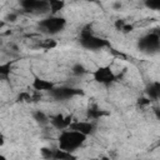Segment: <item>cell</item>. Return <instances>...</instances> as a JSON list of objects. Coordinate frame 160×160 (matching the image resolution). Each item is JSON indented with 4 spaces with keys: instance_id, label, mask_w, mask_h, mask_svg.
Listing matches in <instances>:
<instances>
[{
    "instance_id": "1",
    "label": "cell",
    "mask_w": 160,
    "mask_h": 160,
    "mask_svg": "<svg viewBox=\"0 0 160 160\" xmlns=\"http://www.w3.org/2000/svg\"><path fill=\"white\" fill-rule=\"evenodd\" d=\"M86 138H88L86 135H84L76 130L65 129V130H61L59 139H58V144H59L60 149L72 152L85 142Z\"/></svg>"
},
{
    "instance_id": "2",
    "label": "cell",
    "mask_w": 160,
    "mask_h": 160,
    "mask_svg": "<svg viewBox=\"0 0 160 160\" xmlns=\"http://www.w3.org/2000/svg\"><path fill=\"white\" fill-rule=\"evenodd\" d=\"M79 42L80 45L86 49V50H101L104 48L110 46V42L100 36H96L95 34H92L91 30H81L80 32V38H79Z\"/></svg>"
},
{
    "instance_id": "3",
    "label": "cell",
    "mask_w": 160,
    "mask_h": 160,
    "mask_svg": "<svg viewBox=\"0 0 160 160\" xmlns=\"http://www.w3.org/2000/svg\"><path fill=\"white\" fill-rule=\"evenodd\" d=\"M66 26V19L59 15H50L39 21V29L48 35H56Z\"/></svg>"
},
{
    "instance_id": "4",
    "label": "cell",
    "mask_w": 160,
    "mask_h": 160,
    "mask_svg": "<svg viewBox=\"0 0 160 160\" xmlns=\"http://www.w3.org/2000/svg\"><path fill=\"white\" fill-rule=\"evenodd\" d=\"M138 49L145 54H156L160 51V36L150 31L149 34L141 36L138 41Z\"/></svg>"
},
{
    "instance_id": "5",
    "label": "cell",
    "mask_w": 160,
    "mask_h": 160,
    "mask_svg": "<svg viewBox=\"0 0 160 160\" xmlns=\"http://www.w3.org/2000/svg\"><path fill=\"white\" fill-rule=\"evenodd\" d=\"M20 6L25 12L32 15H44L50 12L49 0H21Z\"/></svg>"
},
{
    "instance_id": "6",
    "label": "cell",
    "mask_w": 160,
    "mask_h": 160,
    "mask_svg": "<svg viewBox=\"0 0 160 160\" xmlns=\"http://www.w3.org/2000/svg\"><path fill=\"white\" fill-rule=\"evenodd\" d=\"M50 96L55 100H59V101H64V100H68V99H71L74 96H78V95H82L84 91L81 89H78V88H71V86H54L50 91H49Z\"/></svg>"
},
{
    "instance_id": "7",
    "label": "cell",
    "mask_w": 160,
    "mask_h": 160,
    "mask_svg": "<svg viewBox=\"0 0 160 160\" xmlns=\"http://www.w3.org/2000/svg\"><path fill=\"white\" fill-rule=\"evenodd\" d=\"M92 78L98 84L109 86L116 80V75L111 70L110 66H99L96 70L92 71Z\"/></svg>"
},
{
    "instance_id": "8",
    "label": "cell",
    "mask_w": 160,
    "mask_h": 160,
    "mask_svg": "<svg viewBox=\"0 0 160 160\" xmlns=\"http://www.w3.org/2000/svg\"><path fill=\"white\" fill-rule=\"evenodd\" d=\"M72 116L71 115H62V114H56L50 116V124L52 128L58 130H65L69 129L71 122H72Z\"/></svg>"
},
{
    "instance_id": "9",
    "label": "cell",
    "mask_w": 160,
    "mask_h": 160,
    "mask_svg": "<svg viewBox=\"0 0 160 160\" xmlns=\"http://www.w3.org/2000/svg\"><path fill=\"white\" fill-rule=\"evenodd\" d=\"M71 130H76L86 136L92 135L95 132V124L92 121H80V120H74L70 125Z\"/></svg>"
},
{
    "instance_id": "10",
    "label": "cell",
    "mask_w": 160,
    "mask_h": 160,
    "mask_svg": "<svg viewBox=\"0 0 160 160\" xmlns=\"http://www.w3.org/2000/svg\"><path fill=\"white\" fill-rule=\"evenodd\" d=\"M54 86H55V84L52 81L46 80V79H41L39 76H35L34 80H32V88H34L35 91H39V92H41V91H48L49 92Z\"/></svg>"
},
{
    "instance_id": "11",
    "label": "cell",
    "mask_w": 160,
    "mask_h": 160,
    "mask_svg": "<svg viewBox=\"0 0 160 160\" xmlns=\"http://www.w3.org/2000/svg\"><path fill=\"white\" fill-rule=\"evenodd\" d=\"M145 94L151 101H159L160 100V82L159 81L150 82L145 88Z\"/></svg>"
},
{
    "instance_id": "12",
    "label": "cell",
    "mask_w": 160,
    "mask_h": 160,
    "mask_svg": "<svg viewBox=\"0 0 160 160\" xmlns=\"http://www.w3.org/2000/svg\"><path fill=\"white\" fill-rule=\"evenodd\" d=\"M32 119H34L39 125H41V126L50 124V118H49L44 111H41V110H35V111L32 112Z\"/></svg>"
},
{
    "instance_id": "13",
    "label": "cell",
    "mask_w": 160,
    "mask_h": 160,
    "mask_svg": "<svg viewBox=\"0 0 160 160\" xmlns=\"http://www.w3.org/2000/svg\"><path fill=\"white\" fill-rule=\"evenodd\" d=\"M50 5V14L51 15H58L64 8H65V1L64 0H49Z\"/></svg>"
},
{
    "instance_id": "14",
    "label": "cell",
    "mask_w": 160,
    "mask_h": 160,
    "mask_svg": "<svg viewBox=\"0 0 160 160\" xmlns=\"http://www.w3.org/2000/svg\"><path fill=\"white\" fill-rule=\"evenodd\" d=\"M52 159L54 160H68V159H75V156L70 151H66V150H62L59 148V149L54 150Z\"/></svg>"
},
{
    "instance_id": "15",
    "label": "cell",
    "mask_w": 160,
    "mask_h": 160,
    "mask_svg": "<svg viewBox=\"0 0 160 160\" xmlns=\"http://www.w3.org/2000/svg\"><path fill=\"white\" fill-rule=\"evenodd\" d=\"M71 72H72L74 75H76V76H82V75H85V74L88 72V70H86V68H85L82 64L76 62V64L72 65V68H71Z\"/></svg>"
},
{
    "instance_id": "16",
    "label": "cell",
    "mask_w": 160,
    "mask_h": 160,
    "mask_svg": "<svg viewBox=\"0 0 160 160\" xmlns=\"http://www.w3.org/2000/svg\"><path fill=\"white\" fill-rule=\"evenodd\" d=\"M10 69H11V62H5L0 65V78L6 80L10 75Z\"/></svg>"
},
{
    "instance_id": "17",
    "label": "cell",
    "mask_w": 160,
    "mask_h": 160,
    "mask_svg": "<svg viewBox=\"0 0 160 160\" xmlns=\"http://www.w3.org/2000/svg\"><path fill=\"white\" fill-rule=\"evenodd\" d=\"M102 115H104V112H102L101 110L96 109V108H90V109L88 110V118H89L90 120H96V119H99V118L102 116Z\"/></svg>"
},
{
    "instance_id": "18",
    "label": "cell",
    "mask_w": 160,
    "mask_h": 160,
    "mask_svg": "<svg viewBox=\"0 0 160 160\" xmlns=\"http://www.w3.org/2000/svg\"><path fill=\"white\" fill-rule=\"evenodd\" d=\"M145 6L154 11H160V0H144Z\"/></svg>"
},
{
    "instance_id": "19",
    "label": "cell",
    "mask_w": 160,
    "mask_h": 160,
    "mask_svg": "<svg viewBox=\"0 0 160 160\" xmlns=\"http://www.w3.org/2000/svg\"><path fill=\"white\" fill-rule=\"evenodd\" d=\"M18 101H20V102H22V101L31 102V101H34V99H32V95H30L29 92L24 91V92H20V94L18 95Z\"/></svg>"
},
{
    "instance_id": "20",
    "label": "cell",
    "mask_w": 160,
    "mask_h": 160,
    "mask_svg": "<svg viewBox=\"0 0 160 160\" xmlns=\"http://www.w3.org/2000/svg\"><path fill=\"white\" fill-rule=\"evenodd\" d=\"M40 46H41L42 49H45V50H50V49H54V48L56 46V41H55V40H51V39H48V40H45L44 42H41Z\"/></svg>"
},
{
    "instance_id": "21",
    "label": "cell",
    "mask_w": 160,
    "mask_h": 160,
    "mask_svg": "<svg viewBox=\"0 0 160 160\" xmlns=\"http://www.w3.org/2000/svg\"><path fill=\"white\" fill-rule=\"evenodd\" d=\"M41 156L45 159H52V154H54V149H49V148H41L40 149Z\"/></svg>"
},
{
    "instance_id": "22",
    "label": "cell",
    "mask_w": 160,
    "mask_h": 160,
    "mask_svg": "<svg viewBox=\"0 0 160 160\" xmlns=\"http://www.w3.org/2000/svg\"><path fill=\"white\" fill-rule=\"evenodd\" d=\"M4 20H5V21H9V22H15V21L18 20V14H16V12H9V14L5 16Z\"/></svg>"
},
{
    "instance_id": "23",
    "label": "cell",
    "mask_w": 160,
    "mask_h": 160,
    "mask_svg": "<svg viewBox=\"0 0 160 160\" xmlns=\"http://www.w3.org/2000/svg\"><path fill=\"white\" fill-rule=\"evenodd\" d=\"M150 102H151V100L148 96H144V98H139L138 99V105H140V106H148Z\"/></svg>"
},
{
    "instance_id": "24",
    "label": "cell",
    "mask_w": 160,
    "mask_h": 160,
    "mask_svg": "<svg viewBox=\"0 0 160 160\" xmlns=\"http://www.w3.org/2000/svg\"><path fill=\"white\" fill-rule=\"evenodd\" d=\"M125 24H126V22H125V20H122V19H118V20L115 21V24H114V26H115V29H116V30H119V31H121Z\"/></svg>"
},
{
    "instance_id": "25",
    "label": "cell",
    "mask_w": 160,
    "mask_h": 160,
    "mask_svg": "<svg viewBox=\"0 0 160 160\" xmlns=\"http://www.w3.org/2000/svg\"><path fill=\"white\" fill-rule=\"evenodd\" d=\"M132 29H134V26L131 24H125L124 28H122V30H121V32L122 34H129V32L132 31Z\"/></svg>"
},
{
    "instance_id": "26",
    "label": "cell",
    "mask_w": 160,
    "mask_h": 160,
    "mask_svg": "<svg viewBox=\"0 0 160 160\" xmlns=\"http://www.w3.org/2000/svg\"><path fill=\"white\" fill-rule=\"evenodd\" d=\"M152 111H154L155 118H156L158 120H160V106H155V108L152 109Z\"/></svg>"
},
{
    "instance_id": "27",
    "label": "cell",
    "mask_w": 160,
    "mask_h": 160,
    "mask_svg": "<svg viewBox=\"0 0 160 160\" xmlns=\"http://www.w3.org/2000/svg\"><path fill=\"white\" fill-rule=\"evenodd\" d=\"M121 6H122V5H121V2H120V1H115V2L112 4V9H114V10H120V9H121Z\"/></svg>"
},
{
    "instance_id": "28",
    "label": "cell",
    "mask_w": 160,
    "mask_h": 160,
    "mask_svg": "<svg viewBox=\"0 0 160 160\" xmlns=\"http://www.w3.org/2000/svg\"><path fill=\"white\" fill-rule=\"evenodd\" d=\"M152 32H155L156 35L160 36V28H155V29H152Z\"/></svg>"
},
{
    "instance_id": "29",
    "label": "cell",
    "mask_w": 160,
    "mask_h": 160,
    "mask_svg": "<svg viewBox=\"0 0 160 160\" xmlns=\"http://www.w3.org/2000/svg\"><path fill=\"white\" fill-rule=\"evenodd\" d=\"M0 145H1V146L4 145V135H2V134L0 135Z\"/></svg>"
},
{
    "instance_id": "30",
    "label": "cell",
    "mask_w": 160,
    "mask_h": 160,
    "mask_svg": "<svg viewBox=\"0 0 160 160\" xmlns=\"http://www.w3.org/2000/svg\"><path fill=\"white\" fill-rule=\"evenodd\" d=\"M84 1H88V2H95V1H99V0H84Z\"/></svg>"
},
{
    "instance_id": "31",
    "label": "cell",
    "mask_w": 160,
    "mask_h": 160,
    "mask_svg": "<svg viewBox=\"0 0 160 160\" xmlns=\"http://www.w3.org/2000/svg\"><path fill=\"white\" fill-rule=\"evenodd\" d=\"M159 145H160V141H159Z\"/></svg>"
}]
</instances>
